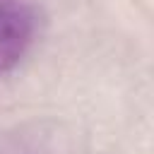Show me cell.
<instances>
[{
  "mask_svg": "<svg viewBox=\"0 0 154 154\" xmlns=\"http://www.w3.org/2000/svg\"><path fill=\"white\" fill-rule=\"evenodd\" d=\"M38 36V12L29 0H0V75L12 72Z\"/></svg>",
  "mask_w": 154,
  "mask_h": 154,
  "instance_id": "1",
  "label": "cell"
}]
</instances>
